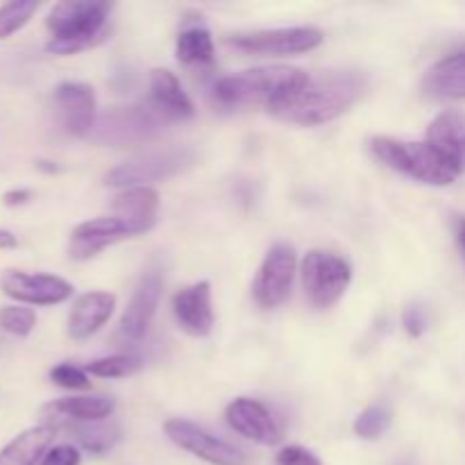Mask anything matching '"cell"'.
I'll list each match as a JSON object with an SVG mask.
<instances>
[{
	"mask_svg": "<svg viewBox=\"0 0 465 465\" xmlns=\"http://www.w3.org/2000/svg\"><path fill=\"white\" fill-rule=\"evenodd\" d=\"M427 95L440 100H465V50L440 59L422 80Z\"/></svg>",
	"mask_w": 465,
	"mask_h": 465,
	"instance_id": "23",
	"label": "cell"
},
{
	"mask_svg": "<svg viewBox=\"0 0 465 465\" xmlns=\"http://www.w3.org/2000/svg\"><path fill=\"white\" fill-rule=\"evenodd\" d=\"M307 80L309 73L295 66H282V64L259 66L221 77L213 84V98L227 109L250 107V104H263L268 109L277 100L300 89Z\"/></svg>",
	"mask_w": 465,
	"mask_h": 465,
	"instance_id": "3",
	"label": "cell"
},
{
	"mask_svg": "<svg viewBox=\"0 0 465 465\" xmlns=\"http://www.w3.org/2000/svg\"><path fill=\"white\" fill-rule=\"evenodd\" d=\"M18 245V239L9 230L0 227V250H14Z\"/></svg>",
	"mask_w": 465,
	"mask_h": 465,
	"instance_id": "35",
	"label": "cell"
},
{
	"mask_svg": "<svg viewBox=\"0 0 465 465\" xmlns=\"http://www.w3.org/2000/svg\"><path fill=\"white\" fill-rule=\"evenodd\" d=\"M325 35L321 27H277V30L236 32L225 39L230 48L252 57H284V54H302L316 50Z\"/></svg>",
	"mask_w": 465,
	"mask_h": 465,
	"instance_id": "7",
	"label": "cell"
},
{
	"mask_svg": "<svg viewBox=\"0 0 465 465\" xmlns=\"http://www.w3.org/2000/svg\"><path fill=\"white\" fill-rule=\"evenodd\" d=\"M277 465H322L321 459L307 448H300V445H289V448L280 450L275 459Z\"/></svg>",
	"mask_w": 465,
	"mask_h": 465,
	"instance_id": "31",
	"label": "cell"
},
{
	"mask_svg": "<svg viewBox=\"0 0 465 465\" xmlns=\"http://www.w3.org/2000/svg\"><path fill=\"white\" fill-rule=\"evenodd\" d=\"M163 431H166V436L177 445V448L212 465L248 463V457H245L239 448L230 445L227 440L216 439V436H212L209 431H204L203 427H198L191 420H184V418H171V420H166Z\"/></svg>",
	"mask_w": 465,
	"mask_h": 465,
	"instance_id": "10",
	"label": "cell"
},
{
	"mask_svg": "<svg viewBox=\"0 0 465 465\" xmlns=\"http://www.w3.org/2000/svg\"><path fill=\"white\" fill-rule=\"evenodd\" d=\"M295 272H298V254H295L293 245H272L263 257L252 284V293L259 307L275 309L284 304L293 291Z\"/></svg>",
	"mask_w": 465,
	"mask_h": 465,
	"instance_id": "8",
	"label": "cell"
},
{
	"mask_svg": "<svg viewBox=\"0 0 465 465\" xmlns=\"http://www.w3.org/2000/svg\"><path fill=\"white\" fill-rule=\"evenodd\" d=\"M36 325V313L35 309L18 307V304H9V307H0V330L5 334L18 336L25 339L32 334Z\"/></svg>",
	"mask_w": 465,
	"mask_h": 465,
	"instance_id": "29",
	"label": "cell"
},
{
	"mask_svg": "<svg viewBox=\"0 0 465 465\" xmlns=\"http://www.w3.org/2000/svg\"><path fill=\"white\" fill-rule=\"evenodd\" d=\"M132 230L116 216H100L91 218V221L80 223L75 230L71 232V241H68V254L75 262H86L94 259L95 254L103 252L109 245L118 243L123 239H130Z\"/></svg>",
	"mask_w": 465,
	"mask_h": 465,
	"instance_id": "14",
	"label": "cell"
},
{
	"mask_svg": "<svg viewBox=\"0 0 465 465\" xmlns=\"http://www.w3.org/2000/svg\"><path fill=\"white\" fill-rule=\"evenodd\" d=\"M50 381L57 384L59 389L68 391H86L91 389L89 375H86L84 368H77L73 363H59L50 371Z\"/></svg>",
	"mask_w": 465,
	"mask_h": 465,
	"instance_id": "30",
	"label": "cell"
},
{
	"mask_svg": "<svg viewBox=\"0 0 465 465\" xmlns=\"http://www.w3.org/2000/svg\"><path fill=\"white\" fill-rule=\"evenodd\" d=\"M141 368V359L134 354H112V357L95 359L86 363V375L100 377V380H121V377L134 375Z\"/></svg>",
	"mask_w": 465,
	"mask_h": 465,
	"instance_id": "26",
	"label": "cell"
},
{
	"mask_svg": "<svg viewBox=\"0 0 465 465\" xmlns=\"http://www.w3.org/2000/svg\"><path fill=\"white\" fill-rule=\"evenodd\" d=\"M371 153L391 171L430 186H450L461 175L450 159L427 141H404L393 136H372Z\"/></svg>",
	"mask_w": 465,
	"mask_h": 465,
	"instance_id": "4",
	"label": "cell"
},
{
	"mask_svg": "<svg viewBox=\"0 0 465 465\" xmlns=\"http://www.w3.org/2000/svg\"><path fill=\"white\" fill-rule=\"evenodd\" d=\"M32 191L30 189H14V191H7V193L3 195V204L5 207H21V204H27L32 200Z\"/></svg>",
	"mask_w": 465,
	"mask_h": 465,
	"instance_id": "34",
	"label": "cell"
},
{
	"mask_svg": "<svg viewBox=\"0 0 465 465\" xmlns=\"http://www.w3.org/2000/svg\"><path fill=\"white\" fill-rule=\"evenodd\" d=\"M64 430L73 431L77 443L91 454H104L121 440V427L116 422H75V425H66Z\"/></svg>",
	"mask_w": 465,
	"mask_h": 465,
	"instance_id": "25",
	"label": "cell"
},
{
	"mask_svg": "<svg viewBox=\"0 0 465 465\" xmlns=\"http://www.w3.org/2000/svg\"><path fill=\"white\" fill-rule=\"evenodd\" d=\"M0 291L7 298L35 307H53L66 302L73 295L71 282L48 272H25L7 268L0 272Z\"/></svg>",
	"mask_w": 465,
	"mask_h": 465,
	"instance_id": "9",
	"label": "cell"
},
{
	"mask_svg": "<svg viewBox=\"0 0 465 465\" xmlns=\"http://www.w3.org/2000/svg\"><path fill=\"white\" fill-rule=\"evenodd\" d=\"M112 3L104 0H62L50 9L45 27L50 32L48 53L75 54L95 48L109 36Z\"/></svg>",
	"mask_w": 465,
	"mask_h": 465,
	"instance_id": "2",
	"label": "cell"
},
{
	"mask_svg": "<svg viewBox=\"0 0 465 465\" xmlns=\"http://www.w3.org/2000/svg\"><path fill=\"white\" fill-rule=\"evenodd\" d=\"M302 286L307 300L316 309H330L339 302L352 282V268L343 257L327 250H312L304 254Z\"/></svg>",
	"mask_w": 465,
	"mask_h": 465,
	"instance_id": "6",
	"label": "cell"
},
{
	"mask_svg": "<svg viewBox=\"0 0 465 465\" xmlns=\"http://www.w3.org/2000/svg\"><path fill=\"white\" fill-rule=\"evenodd\" d=\"M159 193L153 186H134L118 193L112 203V216L121 218L132 234H143L150 232L157 223L159 213Z\"/></svg>",
	"mask_w": 465,
	"mask_h": 465,
	"instance_id": "20",
	"label": "cell"
},
{
	"mask_svg": "<svg viewBox=\"0 0 465 465\" xmlns=\"http://www.w3.org/2000/svg\"><path fill=\"white\" fill-rule=\"evenodd\" d=\"M116 409V402L104 395H80V398H62L41 409V425L64 430L75 422L107 420Z\"/></svg>",
	"mask_w": 465,
	"mask_h": 465,
	"instance_id": "15",
	"label": "cell"
},
{
	"mask_svg": "<svg viewBox=\"0 0 465 465\" xmlns=\"http://www.w3.org/2000/svg\"><path fill=\"white\" fill-rule=\"evenodd\" d=\"M225 420L236 434L252 440L257 445H277L282 440V430L277 427L275 418L268 411L266 404L252 398H236L227 404Z\"/></svg>",
	"mask_w": 465,
	"mask_h": 465,
	"instance_id": "13",
	"label": "cell"
},
{
	"mask_svg": "<svg viewBox=\"0 0 465 465\" xmlns=\"http://www.w3.org/2000/svg\"><path fill=\"white\" fill-rule=\"evenodd\" d=\"M163 280L159 272H148L143 280L136 286L134 295H132L130 304H127L125 313L121 318V331L127 339L136 341L148 331L150 322H153L154 313H157L159 300H162Z\"/></svg>",
	"mask_w": 465,
	"mask_h": 465,
	"instance_id": "17",
	"label": "cell"
},
{
	"mask_svg": "<svg viewBox=\"0 0 465 465\" xmlns=\"http://www.w3.org/2000/svg\"><path fill=\"white\" fill-rule=\"evenodd\" d=\"M80 450L73 445H54L44 454L39 465H80Z\"/></svg>",
	"mask_w": 465,
	"mask_h": 465,
	"instance_id": "32",
	"label": "cell"
},
{
	"mask_svg": "<svg viewBox=\"0 0 465 465\" xmlns=\"http://www.w3.org/2000/svg\"><path fill=\"white\" fill-rule=\"evenodd\" d=\"M175 54L186 66H212L216 62L213 39L204 27H191L177 36Z\"/></svg>",
	"mask_w": 465,
	"mask_h": 465,
	"instance_id": "24",
	"label": "cell"
},
{
	"mask_svg": "<svg viewBox=\"0 0 465 465\" xmlns=\"http://www.w3.org/2000/svg\"><path fill=\"white\" fill-rule=\"evenodd\" d=\"M59 430L50 425H36L21 431L0 450V465H39L44 454L53 448Z\"/></svg>",
	"mask_w": 465,
	"mask_h": 465,
	"instance_id": "22",
	"label": "cell"
},
{
	"mask_svg": "<svg viewBox=\"0 0 465 465\" xmlns=\"http://www.w3.org/2000/svg\"><path fill=\"white\" fill-rule=\"evenodd\" d=\"M36 9H39L36 0H12V3L0 5V39H9L14 32L27 25Z\"/></svg>",
	"mask_w": 465,
	"mask_h": 465,
	"instance_id": "27",
	"label": "cell"
},
{
	"mask_svg": "<svg viewBox=\"0 0 465 465\" xmlns=\"http://www.w3.org/2000/svg\"><path fill=\"white\" fill-rule=\"evenodd\" d=\"M53 104L57 121L68 136H89L98 123L95 94L84 82H62L53 91Z\"/></svg>",
	"mask_w": 465,
	"mask_h": 465,
	"instance_id": "12",
	"label": "cell"
},
{
	"mask_svg": "<svg viewBox=\"0 0 465 465\" xmlns=\"http://www.w3.org/2000/svg\"><path fill=\"white\" fill-rule=\"evenodd\" d=\"M457 239H459V245H461L465 252V218H459L457 223Z\"/></svg>",
	"mask_w": 465,
	"mask_h": 465,
	"instance_id": "36",
	"label": "cell"
},
{
	"mask_svg": "<svg viewBox=\"0 0 465 465\" xmlns=\"http://www.w3.org/2000/svg\"><path fill=\"white\" fill-rule=\"evenodd\" d=\"M148 104L163 118V121H186L195 114L193 103L182 89L175 73L166 68H154L150 73V98Z\"/></svg>",
	"mask_w": 465,
	"mask_h": 465,
	"instance_id": "19",
	"label": "cell"
},
{
	"mask_svg": "<svg viewBox=\"0 0 465 465\" xmlns=\"http://www.w3.org/2000/svg\"><path fill=\"white\" fill-rule=\"evenodd\" d=\"M402 325H404V330H407L409 336H413V339H418V336H422V331L427 330V316H425V312H422L420 307H409V309H404V313H402Z\"/></svg>",
	"mask_w": 465,
	"mask_h": 465,
	"instance_id": "33",
	"label": "cell"
},
{
	"mask_svg": "<svg viewBox=\"0 0 465 465\" xmlns=\"http://www.w3.org/2000/svg\"><path fill=\"white\" fill-rule=\"evenodd\" d=\"M114 309H116V295L104 293V291L80 295L68 313V336L73 341L91 339L112 318Z\"/></svg>",
	"mask_w": 465,
	"mask_h": 465,
	"instance_id": "18",
	"label": "cell"
},
{
	"mask_svg": "<svg viewBox=\"0 0 465 465\" xmlns=\"http://www.w3.org/2000/svg\"><path fill=\"white\" fill-rule=\"evenodd\" d=\"M368 89V77L361 71H327L309 75L300 89L284 95L268 112L291 125L316 127L348 112Z\"/></svg>",
	"mask_w": 465,
	"mask_h": 465,
	"instance_id": "1",
	"label": "cell"
},
{
	"mask_svg": "<svg viewBox=\"0 0 465 465\" xmlns=\"http://www.w3.org/2000/svg\"><path fill=\"white\" fill-rule=\"evenodd\" d=\"M427 143L434 145L459 171H465V116L459 112H443L427 127Z\"/></svg>",
	"mask_w": 465,
	"mask_h": 465,
	"instance_id": "21",
	"label": "cell"
},
{
	"mask_svg": "<svg viewBox=\"0 0 465 465\" xmlns=\"http://www.w3.org/2000/svg\"><path fill=\"white\" fill-rule=\"evenodd\" d=\"M195 153L191 148H163L148 150V153L132 157L118 163L116 168L104 175V184L118 186V189H134L145 186L148 182L166 180L193 166Z\"/></svg>",
	"mask_w": 465,
	"mask_h": 465,
	"instance_id": "5",
	"label": "cell"
},
{
	"mask_svg": "<svg viewBox=\"0 0 465 465\" xmlns=\"http://www.w3.org/2000/svg\"><path fill=\"white\" fill-rule=\"evenodd\" d=\"M163 118L153 107H121L100 121L95 139L112 145H136L153 141L162 132Z\"/></svg>",
	"mask_w": 465,
	"mask_h": 465,
	"instance_id": "11",
	"label": "cell"
},
{
	"mask_svg": "<svg viewBox=\"0 0 465 465\" xmlns=\"http://www.w3.org/2000/svg\"><path fill=\"white\" fill-rule=\"evenodd\" d=\"M173 316L186 334L207 336L213 330L212 284L195 282V284L177 291L173 298Z\"/></svg>",
	"mask_w": 465,
	"mask_h": 465,
	"instance_id": "16",
	"label": "cell"
},
{
	"mask_svg": "<svg viewBox=\"0 0 465 465\" xmlns=\"http://www.w3.org/2000/svg\"><path fill=\"white\" fill-rule=\"evenodd\" d=\"M391 427V411L381 404L363 409L354 420V434L363 440H377L386 434Z\"/></svg>",
	"mask_w": 465,
	"mask_h": 465,
	"instance_id": "28",
	"label": "cell"
}]
</instances>
